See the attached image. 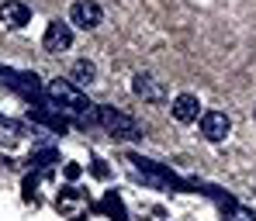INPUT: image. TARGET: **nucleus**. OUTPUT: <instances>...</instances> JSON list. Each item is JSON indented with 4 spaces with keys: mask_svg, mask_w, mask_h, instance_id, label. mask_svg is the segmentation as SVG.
Instances as JSON below:
<instances>
[{
    "mask_svg": "<svg viewBox=\"0 0 256 221\" xmlns=\"http://www.w3.org/2000/svg\"><path fill=\"white\" fill-rule=\"evenodd\" d=\"M100 17H104V10H100L97 0H76V3L70 7V21H73L76 28H84V31H94V28L100 24Z\"/></svg>",
    "mask_w": 256,
    "mask_h": 221,
    "instance_id": "nucleus-1",
    "label": "nucleus"
},
{
    "mask_svg": "<svg viewBox=\"0 0 256 221\" xmlns=\"http://www.w3.org/2000/svg\"><path fill=\"white\" fill-rule=\"evenodd\" d=\"M228 132H232V118L225 111H204L201 114V135L208 142H225Z\"/></svg>",
    "mask_w": 256,
    "mask_h": 221,
    "instance_id": "nucleus-2",
    "label": "nucleus"
},
{
    "mask_svg": "<svg viewBox=\"0 0 256 221\" xmlns=\"http://www.w3.org/2000/svg\"><path fill=\"white\" fill-rule=\"evenodd\" d=\"M173 118L180 121V125H190V121H198L201 118V100L194 97V93H180V97H173Z\"/></svg>",
    "mask_w": 256,
    "mask_h": 221,
    "instance_id": "nucleus-7",
    "label": "nucleus"
},
{
    "mask_svg": "<svg viewBox=\"0 0 256 221\" xmlns=\"http://www.w3.org/2000/svg\"><path fill=\"white\" fill-rule=\"evenodd\" d=\"M97 118H100V121H104V125H108L114 135H125V138H135V135H138V125H135L128 114H122V111L100 107V111H97Z\"/></svg>",
    "mask_w": 256,
    "mask_h": 221,
    "instance_id": "nucleus-5",
    "label": "nucleus"
},
{
    "mask_svg": "<svg viewBox=\"0 0 256 221\" xmlns=\"http://www.w3.org/2000/svg\"><path fill=\"white\" fill-rule=\"evenodd\" d=\"M73 45V28L70 24H62V21H48L45 24V35H42V48L45 52H66Z\"/></svg>",
    "mask_w": 256,
    "mask_h": 221,
    "instance_id": "nucleus-4",
    "label": "nucleus"
},
{
    "mask_svg": "<svg viewBox=\"0 0 256 221\" xmlns=\"http://www.w3.org/2000/svg\"><path fill=\"white\" fill-rule=\"evenodd\" d=\"M70 80H73L76 87H90V83L97 80V66H94L90 59H76V62L70 66Z\"/></svg>",
    "mask_w": 256,
    "mask_h": 221,
    "instance_id": "nucleus-8",
    "label": "nucleus"
},
{
    "mask_svg": "<svg viewBox=\"0 0 256 221\" xmlns=\"http://www.w3.org/2000/svg\"><path fill=\"white\" fill-rule=\"evenodd\" d=\"M28 17H32V10H28L21 0H4V3H0V21H4L10 31H21V28L28 24Z\"/></svg>",
    "mask_w": 256,
    "mask_h": 221,
    "instance_id": "nucleus-6",
    "label": "nucleus"
},
{
    "mask_svg": "<svg viewBox=\"0 0 256 221\" xmlns=\"http://www.w3.org/2000/svg\"><path fill=\"white\" fill-rule=\"evenodd\" d=\"M52 93H56V97H66L73 107H90V104H84V97H80L76 90H70L66 83H52Z\"/></svg>",
    "mask_w": 256,
    "mask_h": 221,
    "instance_id": "nucleus-9",
    "label": "nucleus"
},
{
    "mask_svg": "<svg viewBox=\"0 0 256 221\" xmlns=\"http://www.w3.org/2000/svg\"><path fill=\"white\" fill-rule=\"evenodd\" d=\"M0 3H4V0H0Z\"/></svg>",
    "mask_w": 256,
    "mask_h": 221,
    "instance_id": "nucleus-10",
    "label": "nucleus"
},
{
    "mask_svg": "<svg viewBox=\"0 0 256 221\" xmlns=\"http://www.w3.org/2000/svg\"><path fill=\"white\" fill-rule=\"evenodd\" d=\"M132 93L142 97V100H152V104H163V100H166L163 80H156L152 73H135V76H132Z\"/></svg>",
    "mask_w": 256,
    "mask_h": 221,
    "instance_id": "nucleus-3",
    "label": "nucleus"
}]
</instances>
